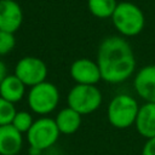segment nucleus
Returning a JSON list of instances; mask_svg holds the SVG:
<instances>
[{
    "label": "nucleus",
    "mask_w": 155,
    "mask_h": 155,
    "mask_svg": "<svg viewBox=\"0 0 155 155\" xmlns=\"http://www.w3.org/2000/svg\"><path fill=\"white\" fill-rule=\"evenodd\" d=\"M7 76V68L2 61H0V84L4 81V79Z\"/></svg>",
    "instance_id": "20"
},
{
    "label": "nucleus",
    "mask_w": 155,
    "mask_h": 155,
    "mask_svg": "<svg viewBox=\"0 0 155 155\" xmlns=\"http://www.w3.org/2000/svg\"><path fill=\"white\" fill-rule=\"evenodd\" d=\"M111 19L117 31L126 36L138 35L143 30L145 23L142 10L137 5L128 1L117 4Z\"/></svg>",
    "instance_id": "2"
},
{
    "label": "nucleus",
    "mask_w": 155,
    "mask_h": 155,
    "mask_svg": "<svg viewBox=\"0 0 155 155\" xmlns=\"http://www.w3.org/2000/svg\"><path fill=\"white\" fill-rule=\"evenodd\" d=\"M24 92H25V85L15 74L7 75L4 79V81L0 84V97L13 104L23 98Z\"/></svg>",
    "instance_id": "13"
},
{
    "label": "nucleus",
    "mask_w": 155,
    "mask_h": 155,
    "mask_svg": "<svg viewBox=\"0 0 155 155\" xmlns=\"http://www.w3.org/2000/svg\"><path fill=\"white\" fill-rule=\"evenodd\" d=\"M139 105L130 94L122 93L115 96L108 105V120L117 128L130 127L136 122Z\"/></svg>",
    "instance_id": "3"
},
{
    "label": "nucleus",
    "mask_w": 155,
    "mask_h": 155,
    "mask_svg": "<svg viewBox=\"0 0 155 155\" xmlns=\"http://www.w3.org/2000/svg\"><path fill=\"white\" fill-rule=\"evenodd\" d=\"M68 107L80 115H87L97 110L102 103V93L94 85L76 84L68 93Z\"/></svg>",
    "instance_id": "4"
},
{
    "label": "nucleus",
    "mask_w": 155,
    "mask_h": 155,
    "mask_svg": "<svg viewBox=\"0 0 155 155\" xmlns=\"http://www.w3.org/2000/svg\"><path fill=\"white\" fill-rule=\"evenodd\" d=\"M70 75L79 85H96L102 79L97 62L88 58L74 61L70 67Z\"/></svg>",
    "instance_id": "8"
},
{
    "label": "nucleus",
    "mask_w": 155,
    "mask_h": 155,
    "mask_svg": "<svg viewBox=\"0 0 155 155\" xmlns=\"http://www.w3.org/2000/svg\"><path fill=\"white\" fill-rule=\"evenodd\" d=\"M56 125L59 130V133L63 134H73L74 132H76L81 125V115L75 111L71 108H64L62 109L56 119Z\"/></svg>",
    "instance_id": "14"
},
{
    "label": "nucleus",
    "mask_w": 155,
    "mask_h": 155,
    "mask_svg": "<svg viewBox=\"0 0 155 155\" xmlns=\"http://www.w3.org/2000/svg\"><path fill=\"white\" fill-rule=\"evenodd\" d=\"M23 22V11L15 0H0V30L17 31Z\"/></svg>",
    "instance_id": "9"
},
{
    "label": "nucleus",
    "mask_w": 155,
    "mask_h": 155,
    "mask_svg": "<svg viewBox=\"0 0 155 155\" xmlns=\"http://www.w3.org/2000/svg\"><path fill=\"white\" fill-rule=\"evenodd\" d=\"M16 113L15 104L0 97V126L11 125Z\"/></svg>",
    "instance_id": "17"
},
{
    "label": "nucleus",
    "mask_w": 155,
    "mask_h": 155,
    "mask_svg": "<svg viewBox=\"0 0 155 155\" xmlns=\"http://www.w3.org/2000/svg\"><path fill=\"white\" fill-rule=\"evenodd\" d=\"M134 125L140 136L148 139L155 137V103H145L139 107Z\"/></svg>",
    "instance_id": "12"
},
{
    "label": "nucleus",
    "mask_w": 155,
    "mask_h": 155,
    "mask_svg": "<svg viewBox=\"0 0 155 155\" xmlns=\"http://www.w3.org/2000/svg\"><path fill=\"white\" fill-rule=\"evenodd\" d=\"M97 64L101 76L110 84L127 80L136 68V59L130 44L121 36L104 39L98 48Z\"/></svg>",
    "instance_id": "1"
},
{
    "label": "nucleus",
    "mask_w": 155,
    "mask_h": 155,
    "mask_svg": "<svg viewBox=\"0 0 155 155\" xmlns=\"http://www.w3.org/2000/svg\"><path fill=\"white\" fill-rule=\"evenodd\" d=\"M142 155H155V137L147 140L143 147Z\"/></svg>",
    "instance_id": "19"
},
{
    "label": "nucleus",
    "mask_w": 155,
    "mask_h": 155,
    "mask_svg": "<svg viewBox=\"0 0 155 155\" xmlns=\"http://www.w3.org/2000/svg\"><path fill=\"white\" fill-rule=\"evenodd\" d=\"M33 124H34V121H33V116H31L30 113H28V111H17L11 125L23 134V133H27L30 130Z\"/></svg>",
    "instance_id": "16"
},
{
    "label": "nucleus",
    "mask_w": 155,
    "mask_h": 155,
    "mask_svg": "<svg viewBox=\"0 0 155 155\" xmlns=\"http://www.w3.org/2000/svg\"><path fill=\"white\" fill-rule=\"evenodd\" d=\"M15 75L25 86L33 87L38 84L46 81L47 67L45 62L38 57H23L16 64Z\"/></svg>",
    "instance_id": "7"
},
{
    "label": "nucleus",
    "mask_w": 155,
    "mask_h": 155,
    "mask_svg": "<svg viewBox=\"0 0 155 155\" xmlns=\"http://www.w3.org/2000/svg\"><path fill=\"white\" fill-rule=\"evenodd\" d=\"M59 102L58 88L47 81L33 86L28 93L29 108L40 115H46L53 111Z\"/></svg>",
    "instance_id": "5"
},
{
    "label": "nucleus",
    "mask_w": 155,
    "mask_h": 155,
    "mask_svg": "<svg viewBox=\"0 0 155 155\" xmlns=\"http://www.w3.org/2000/svg\"><path fill=\"white\" fill-rule=\"evenodd\" d=\"M23 145L22 133L12 125L0 126V155H16Z\"/></svg>",
    "instance_id": "11"
},
{
    "label": "nucleus",
    "mask_w": 155,
    "mask_h": 155,
    "mask_svg": "<svg viewBox=\"0 0 155 155\" xmlns=\"http://www.w3.org/2000/svg\"><path fill=\"white\" fill-rule=\"evenodd\" d=\"M137 94L147 101V103H155V64L142 68L133 81Z\"/></svg>",
    "instance_id": "10"
},
{
    "label": "nucleus",
    "mask_w": 155,
    "mask_h": 155,
    "mask_svg": "<svg viewBox=\"0 0 155 155\" xmlns=\"http://www.w3.org/2000/svg\"><path fill=\"white\" fill-rule=\"evenodd\" d=\"M90 12L98 18H109L113 16L117 2L116 0H87Z\"/></svg>",
    "instance_id": "15"
},
{
    "label": "nucleus",
    "mask_w": 155,
    "mask_h": 155,
    "mask_svg": "<svg viewBox=\"0 0 155 155\" xmlns=\"http://www.w3.org/2000/svg\"><path fill=\"white\" fill-rule=\"evenodd\" d=\"M59 134V130L53 119L41 117L34 121L33 126L27 132V139L31 150L41 151L52 147L57 142Z\"/></svg>",
    "instance_id": "6"
},
{
    "label": "nucleus",
    "mask_w": 155,
    "mask_h": 155,
    "mask_svg": "<svg viewBox=\"0 0 155 155\" xmlns=\"http://www.w3.org/2000/svg\"><path fill=\"white\" fill-rule=\"evenodd\" d=\"M16 45V38L12 33L0 30V56L10 53Z\"/></svg>",
    "instance_id": "18"
}]
</instances>
